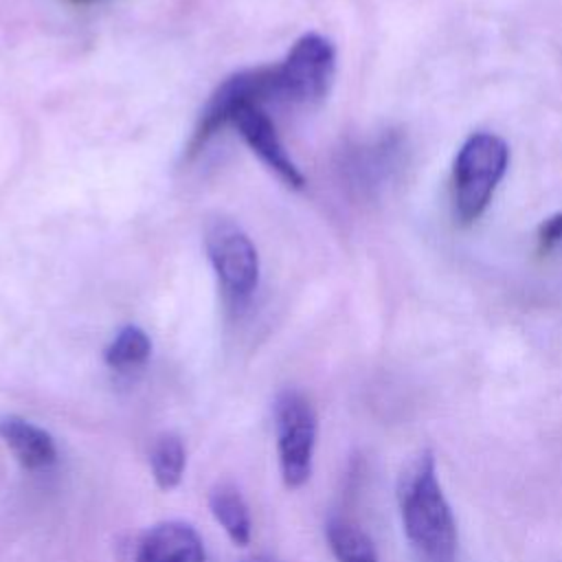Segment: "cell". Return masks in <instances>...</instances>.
I'll use <instances>...</instances> for the list:
<instances>
[{
  "instance_id": "obj_1",
  "label": "cell",
  "mask_w": 562,
  "mask_h": 562,
  "mask_svg": "<svg viewBox=\"0 0 562 562\" xmlns=\"http://www.w3.org/2000/svg\"><path fill=\"white\" fill-rule=\"evenodd\" d=\"M404 533L424 562L457 560V522L437 479L435 457L422 452L400 476Z\"/></svg>"
},
{
  "instance_id": "obj_2",
  "label": "cell",
  "mask_w": 562,
  "mask_h": 562,
  "mask_svg": "<svg viewBox=\"0 0 562 562\" xmlns=\"http://www.w3.org/2000/svg\"><path fill=\"white\" fill-rule=\"evenodd\" d=\"M204 248L226 307L239 314L248 307L259 285V255L255 244L235 222L215 217L204 231Z\"/></svg>"
},
{
  "instance_id": "obj_3",
  "label": "cell",
  "mask_w": 562,
  "mask_h": 562,
  "mask_svg": "<svg viewBox=\"0 0 562 562\" xmlns=\"http://www.w3.org/2000/svg\"><path fill=\"white\" fill-rule=\"evenodd\" d=\"M509 149L505 140L490 132L472 134L454 158L452 184L454 209L463 224L474 222L492 200V193L505 176Z\"/></svg>"
},
{
  "instance_id": "obj_4",
  "label": "cell",
  "mask_w": 562,
  "mask_h": 562,
  "mask_svg": "<svg viewBox=\"0 0 562 562\" xmlns=\"http://www.w3.org/2000/svg\"><path fill=\"white\" fill-rule=\"evenodd\" d=\"M279 472L290 490L303 487L312 476L318 419L312 402L296 389H283L272 404Z\"/></svg>"
},
{
  "instance_id": "obj_5",
  "label": "cell",
  "mask_w": 562,
  "mask_h": 562,
  "mask_svg": "<svg viewBox=\"0 0 562 562\" xmlns=\"http://www.w3.org/2000/svg\"><path fill=\"white\" fill-rule=\"evenodd\" d=\"M268 101H281V81L274 66L248 68L224 79L204 105L200 121L193 130L189 154H195L215 136L224 125L231 123L235 112L248 105H266Z\"/></svg>"
},
{
  "instance_id": "obj_6",
  "label": "cell",
  "mask_w": 562,
  "mask_h": 562,
  "mask_svg": "<svg viewBox=\"0 0 562 562\" xmlns=\"http://www.w3.org/2000/svg\"><path fill=\"white\" fill-rule=\"evenodd\" d=\"M281 79V101L285 103H316L321 101L336 75V48L318 35L305 33L288 50L285 59L277 64Z\"/></svg>"
},
{
  "instance_id": "obj_7",
  "label": "cell",
  "mask_w": 562,
  "mask_h": 562,
  "mask_svg": "<svg viewBox=\"0 0 562 562\" xmlns=\"http://www.w3.org/2000/svg\"><path fill=\"white\" fill-rule=\"evenodd\" d=\"M231 125L237 127V132L241 134V138L246 140V145L261 158V162L266 167H270L288 187L292 189H301L303 187V173L299 171V167L292 162V158L288 156L277 127L272 123V119L266 114V110L261 105H248L241 108L239 112H235V116L231 119Z\"/></svg>"
},
{
  "instance_id": "obj_8",
  "label": "cell",
  "mask_w": 562,
  "mask_h": 562,
  "mask_svg": "<svg viewBox=\"0 0 562 562\" xmlns=\"http://www.w3.org/2000/svg\"><path fill=\"white\" fill-rule=\"evenodd\" d=\"M136 562H206L204 544L198 531L182 520H165L147 531L136 542Z\"/></svg>"
},
{
  "instance_id": "obj_9",
  "label": "cell",
  "mask_w": 562,
  "mask_h": 562,
  "mask_svg": "<svg viewBox=\"0 0 562 562\" xmlns=\"http://www.w3.org/2000/svg\"><path fill=\"white\" fill-rule=\"evenodd\" d=\"M0 439L24 470H46L57 461L53 435L24 417H0Z\"/></svg>"
},
{
  "instance_id": "obj_10",
  "label": "cell",
  "mask_w": 562,
  "mask_h": 562,
  "mask_svg": "<svg viewBox=\"0 0 562 562\" xmlns=\"http://www.w3.org/2000/svg\"><path fill=\"white\" fill-rule=\"evenodd\" d=\"M209 509L233 544L246 547L252 536V518L248 503L237 485L215 483L209 492Z\"/></svg>"
},
{
  "instance_id": "obj_11",
  "label": "cell",
  "mask_w": 562,
  "mask_h": 562,
  "mask_svg": "<svg viewBox=\"0 0 562 562\" xmlns=\"http://www.w3.org/2000/svg\"><path fill=\"white\" fill-rule=\"evenodd\" d=\"M149 468L154 483L162 492H169L180 485L187 468V450L176 432H162L154 439L149 448Z\"/></svg>"
},
{
  "instance_id": "obj_12",
  "label": "cell",
  "mask_w": 562,
  "mask_h": 562,
  "mask_svg": "<svg viewBox=\"0 0 562 562\" xmlns=\"http://www.w3.org/2000/svg\"><path fill=\"white\" fill-rule=\"evenodd\" d=\"M336 562H380L371 538L345 518H331L325 527Z\"/></svg>"
},
{
  "instance_id": "obj_13",
  "label": "cell",
  "mask_w": 562,
  "mask_h": 562,
  "mask_svg": "<svg viewBox=\"0 0 562 562\" xmlns=\"http://www.w3.org/2000/svg\"><path fill=\"white\" fill-rule=\"evenodd\" d=\"M149 353H151L149 336L136 325H125L105 347L103 360L114 371H130L145 364Z\"/></svg>"
},
{
  "instance_id": "obj_14",
  "label": "cell",
  "mask_w": 562,
  "mask_h": 562,
  "mask_svg": "<svg viewBox=\"0 0 562 562\" xmlns=\"http://www.w3.org/2000/svg\"><path fill=\"white\" fill-rule=\"evenodd\" d=\"M538 241H540V250H551L555 244L562 241V213H555L540 224Z\"/></svg>"
},
{
  "instance_id": "obj_15",
  "label": "cell",
  "mask_w": 562,
  "mask_h": 562,
  "mask_svg": "<svg viewBox=\"0 0 562 562\" xmlns=\"http://www.w3.org/2000/svg\"><path fill=\"white\" fill-rule=\"evenodd\" d=\"M241 562H274V560H270V558H261V555H257V558H248V560H241Z\"/></svg>"
},
{
  "instance_id": "obj_16",
  "label": "cell",
  "mask_w": 562,
  "mask_h": 562,
  "mask_svg": "<svg viewBox=\"0 0 562 562\" xmlns=\"http://www.w3.org/2000/svg\"><path fill=\"white\" fill-rule=\"evenodd\" d=\"M70 2H79V4H83V2H94V0H70Z\"/></svg>"
}]
</instances>
